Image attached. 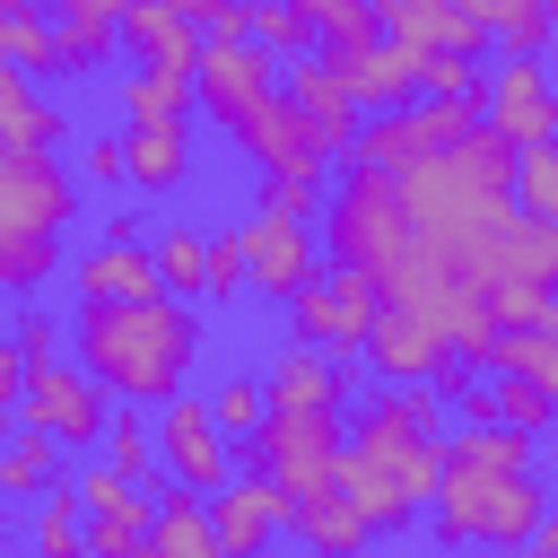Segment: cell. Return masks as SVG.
<instances>
[{"mask_svg":"<svg viewBox=\"0 0 558 558\" xmlns=\"http://www.w3.org/2000/svg\"><path fill=\"white\" fill-rule=\"evenodd\" d=\"M96 453L113 462V471H131V480H157V427L148 418H105V436H96Z\"/></svg>","mask_w":558,"mask_h":558,"instance_id":"cell-33","label":"cell"},{"mask_svg":"<svg viewBox=\"0 0 558 558\" xmlns=\"http://www.w3.org/2000/svg\"><path fill=\"white\" fill-rule=\"evenodd\" d=\"M401 201H410L418 235L462 270V253L514 209V140H497L488 122H471L462 140H445L418 166H401Z\"/></svg>","mask_w":558,"mask_h":558,"instance_id":"cell-3","label":"cell"},{"mask_svg":"<svg viewBox=\"0 0 558 558\" xmlns=\"http://www.w3.org/2000/svg\"><path fill=\"white\" fill-rule=\"evenodd\" d=\"M340 410H270L253 436H244V453L288 488V497H314V488H331V471H340Z\"/></svg>","mask_w":558,"mask_h":558,"instance_id":"cell-9","label":"cell"},{"mask_svg":"<svg viewBox=\"0 0 558 558\" xmlns=\"http://www.w3.org/2000/svg\"><path fill=\"white\" fill-rule=\"evenodd\" d=\"M296 541H314V549H366L375 523H366L340 488H314V497H296Z\"/></svg>","mask_w":558,"mask_h":558,"instance_id":"cell-30","label":"cell"},{"mask_svg":"<svg viewBox=\"0 0 558 558\" xmlns=\"http://www.w3.org/2000/svg\"><path fill=\"white\" fill-rule=\"evenodd\" d=\"M0 140H26V148H61L70 140V105L44 96V78L17 70V61H0Z\"/></svg>","mask_w":558,"mask_h":558,"instance_id":"cell-24","label":"cell"},{"mask_svg":"<svg viewBox=\"0 0 558 558\" xmlns=\"http://www.w3.org/2000/svg\"><path fill=\"white\" fill-rule=\"evenodd\" d=\"M253 44L279 52V61H296V52H314V17L296 0H253Z\"/></svg>","mask_w":558,"mask_h":558,"instance_id":"cell-34","label":"cell"},{"mask_svg":"<svg viewBox=\"0 0 558 558\" xmlns=\"http://www.w3.org/2000/svg\"><path fill=\"white\" fill-rule=\"evenodd\" d=\"M340 78H349L357 113L410 105V96H418V44H401V35H375V44L357 52V61H340Z\"/></svg>","mask_w":558,"mask_h":558,"instance_id":"cell-23","label":"cell"},{"mask_svg":"<svg viewBox=\"0 0 558 558\" xmlns=\"http://www.w3.org/2000/svg\"><path fill=\"white\" fill-rule=\"evenodd\" d=\"M375 314H384V288H375L366 270H340V262H323V270L288 296V331H296V340H314V349H340V357H357V349H366Z\"/></svg>","mask_w":558,"mask_h":558,"instance_id":"cell-10","label":"cell"},{"mask_svg":"<svg viewBox=\"0 0 558 558\" xmlns=\"http://www.w3.org/2000/svg\"><path fill=\"white\" fill-rule=\"evenodd\" d=\"M26 541L44 549V558H78L87 549V506H78V480L61 471L44 497H35V523H26Z\"/></svg>","mask_w":558,"mask_h":558,"instance_id":"cell-29","label":"cell"},{"mask_svg":"<svg viewBox=\"0 0 558 558\" xmlns=\"http://www.w3.org/2000/svg\"><path fill=\"white\" fill-rule=\"evenodd\" d=\"M70 480H78V506H87V549H96V558L148 549V514H157V488H148V480L113 471L105 453H78V462H70Z\"/></svg>","mask_w":558,"mask_h":558,"instance_id":"cell-13","label":"cell"},{"mask_svg":"<svg viewBox=\"0 0 558 558\" xmlns=\"http://www.w3.org/2000/svg\"><path fill=\"white\" fill-rule=\"evenodd\" d=\"M209 514H218V549H227V558H253V549H270L279 532H296V497H288L262 462H244L227 488H209Z\"/></svg>","mask_w":558,"mask_h":558,"instance_id":"cell-16","label":"cell"},{"mask_svg":"<svg viewBox=\"0 0 558 558\" xmlns=\"http://www.w3.org/2000/svg\"><path fill=\"white\" fill-rule=\"evenodd\" d=\"M514 201H523L532 218H558V140L514 148Z\"/></svg>","mask_w":558,"mask_h":558,"instance_id":"cell-36","label":"cell"},{"mask_svg":"<svg viewBox=\"0 0 558 558\" xmlns=\"http://www.w3.org/2000/svg\"><path fill=\"white\" fill-rule=\"evenodd\" d=\"M52 480H61V436H44V427L17 418V427L0 436V497H9V506H35Z\"/></svg>","mask_w":558,"mask_h":558,"instance_id":"cell-27","label":"cell"},{"mask_svg":"<svg viewBox=\"0 0 558 558\" xmlns=\"http://www.w3.org/2000/svg\"><path fill=\"white\" fill-rule=\"evenodd\" d=\"M148 427H157V471H166V480H183V488H201V497H209V488H227V480L244 471V462H235L244 445L218 427L209 392H192V384H183L174 401H157V418H148Z\"/></svg>","mask_w":558,"mask_h":558,"instance_id":"cell-8","label":"cell"},{"mask_svg":"<svg viewBox=\"0 0 558 558\" xmlns=\"http://www.w3.org/2000/svg\"><path fill=\"white\" fill-rule=\"evenodd\" d=\"M445 427H453V401L436 384H384L357 401L349 436H340V471L331 488L375 523V541L410 532L427 506H436V480H445Z\"/></svg>","mask_w":558,"mask_h":558,"instance_id":"cell-1","label":"cell"},{"mask_svg":"<svg viewBox=\"0 0 558 558\" xmlns=\"http://www.w3.org/2000/svg\"><path fill=\"white\" fill-rule=\"evenodd\" d=\"M166 279H157V253L140 244V227L131 235H96L87 253H70V296L78 305H105V296H157Z\"/></svg>","mask_w":558,"mask_h":558,"instance_id":"cell-19","label":"cell"},{"mask_svg":"<svg viewBox=\"0 0 558 558\" xmlns=\"http://www.w3.org/2000/svg\"><path fill=\"white\" fill-rule=\"evenodd\" d=\"M262 384H270V410H349V392H357L349 357H340V349H314V340H296V331H288V349L262 366Z\"/></svg>","mask_w":558,"mask_h":558,"instance_id":"cell-18","label":"cell"},{"mask_svg":"<svg viewBox=\"0 0 558 558\" xmlns=\"http://www.w3.org/2000/svg\"><path fill=\"white\" fill-rule=\"evenodd\" d=\"M480 17H488V35L506 52H541L549 44V0H480Z\"/></svg>","mask_w":558,"mask_h":558,"instance_id":"cell-35","label":"cell"},{"mask_svg":"<svg viewBox=\"0 0 558 558\" xmlns=\"http://www.w3.org/2000/svg\"><path fill=\"white\" fill-rule=\"evenodd\" d=\"M462 279L471 288H497V279H523V288H558V218H532L523 201L462 253Z\"/></svg>","mask_w":558,"mask_h":558,"instance_id":"cell-14","label":"cell"},{"mask_svg":"<svg viewBox=\"0 0 558 558\" xmlns=\"http://www.w3.org/2000/svg\"><path fill=\"white\" fill-rule=\"evenodd\" d=\"M87 9H105V17H122V9H131V0H87Z\"/></svg>","mask_w":558,"mask_h":558,"instance_id":"cell-47","label":"cell"},{"mask_svg":"<svg viewBox=\"0 0 558 558\" xmlns=\"http://www.w3.org/2000/svg\"><path fill=\"white\" fill-rule=\"evenodd\" d=\"M113 113L122 122H174V113H192V70H166V61L113 70Z\"/></svg>","mask_w":558,"mask_h":558,"instance_id":"cell-26","label":"cell"},{"mask_svg":"<svg viewBox=\"0 0 558 558\" xmlns=\"http://www.w3.org/2000/svg\"><path fill=\"white\" fill-rule=\"evenodd\" d=\"M366 375H384V384H436L462 349H453V331L436 323V314H418V305H392L384 296V314H375V331H366Z\"/></svg>","mask_w":558,"mask_h":558,"instance_id":"cell-15","label":"cell"},{"mask_svg":"<svg viewBox=\"0 0 558 558\" xmlns=\"http://www.w3.org/2000/svg\"><path fill=\"white\" fill-rule=\"evenodd\" d=\"M541 52H549V70H558V17H549V44H541Z\"/></svg>","mask_w":558,"mask_h":558,"instance_id":"cell-48","label":"cell"},{"mask_svg":"<svg viewBox=\"0 0 558 558\" xmlns=\"http://www.w3.org/2000/svg\"><path fill=\"white\" fill-rule=\"evenodd\" d=\"M235 148H244V166H253L262 183H323V174L340 166V157L323 148V131L305 122V105H296L288 87H279V96H270V105H262V113H253L244 131H235Z\"/></svg>","mask_w":558,"mask_h":558,"instance_id":"cell-12","label":"cell"},{"mask_svg":"<svg viewBox=\"0 0 558 558\" xmlns=\"http://www.w3.org/2000/svg\"><path fill=\"white\" fill-rule=\"evenodd\" d=\"M70 166H78V183H87V192H131V166H122V131H78Z\"/></svg>","mask_w":558,"mask_h":558,"instance_id":"cell-37","label":"cell"},{"mask_svg":"<svg viewBox=\"0 0 558 558\" xmlns=\"http://www.w3.org/2000/svg\"><path fill=\"white\" fill-rule=\"evenodd\" d=\"M541 471L558 480V418H549V436H541Z\"/></svg>","mask_w":558,"mask_h":558,"instance_id":"cell-45","label":"cell"},{"mask_svg":"<svg viewBox=\"0 0 558 558\" xmlns=\"http://www.w3.org/2000/svg\"><path fill=\"white\" fill-rule=\"evenodd\" d=\"M78 218V166H61V148H26L0 140V296H44V279H61V235Z\"/></svg>","mask_w":558,"mask_h":558,"instance_id":"cell-4","label":"cell"},{"mask_svg":"<svg viewBox=\"0 0 558 558\" xmlns=\"http://www.w3.org/2000/svg\"><path fill=\"white\" fill-rule=\"evenodd\" d=\"M9 340H17V349H26V357H52V349H61V314H52V305H35V296H26V314H17V331H9Z\"/></svg>","mask_w":558,"mask_h":558,"instance_id":"cell-41","label":"cell"},{"mask_svg":"<svg viewBox=\"0 0 558 558\" xmlns=\"http://www.w3.org/2000/svg\"><path fill=\"white\" fill-rule=\"evenodd\" d=\"M148 253H157V279H166L174 296L209 305V227H192V218H166V227L148 235Z\"/></svg>","mask_w":558,"mask_h":558,"instance_id":"cell-28","label":"cell"},{"mask_svg":"<svg viewBox=\"0 0 558 558\" xmlns=\"http://www.w3.org/2000/svg\"><path fill=\"white\" fill-rule=\"evenodd\" d=\"M235 235H244V279H253V296H262V305H288V296L323 270V227H314L305 209L253 201V209L235 218Z\"/></svg>","mask_w":558,"mask_h":558,"instance_id":"cell-7","label":"cell"},{"mask_svg":"<svg viewBox=\"0 0 558 558\" xmlns=\"http://www.w3.org/2000/svg\"><path fill=\"white\" fill-rule=\"evenodd\" d=\"M122 52V17L87 9V0H52V78H96Z\"/></svg>","mask_w":558,"mask_h":558,"instance_id":"cell-21","label":"cell"},{"mask_svg":"<svg viewBox=\"0 0 558 558\" xmlns=\"http://www.w3.org/2000/svg\"><path fill=\"white\" fill-rule=\"evenodd\" d=\"M148 549L157 558H218V514L201 488H157V514H148Z\"/></svg>","mask_w":558,"mask_h":558,"instance_id":"cell-25","label":"cell"},{"mask_svg":"<svg viewBox=\"0 0 558 558\" xmlns=\"http://www.w3.org/2000/svg\"><path fill=\"white\" fill-rule=\"evenodd\" d=\"M523 549H541V558H558V497H549V514L532 523V541H523Z\"/></svg>","mask_w":558,"mask_h":558,"instance_id":"cell-44","label":"cell"},{"mask_svg":"<svg viewBox=\"0 0 558 558\" xmlns=\"http://www.w3.org/2000/svg\"><path fill=\"white\" fill-rule=\"evenodd\" d=\"M549 17H558V0H549Z\"/></svg>","mask_w":558,"mask_h":558,"instance_id":"cell-49","label":"cell"},{"mask_svg":"<svg viewBox=\"0 0 558 558\" xmlns=\"http://www.w3.org/2000/svg\"><path fill=\"white\" fill-rule=\"evenodd\" d=\"M17 418L26 427H44V436H61V453L78 462V453H96V436H105V418H113V392L78 366V357H26V401H17Z\"/></svg>","mask_w":558,"mask_h":558,"instance_id":"cell-5","label":"cell"},{"mask_svg":"<svg viewBox=\"0 0 558 558\" xmlns=\"http://www.w3.org/2000/svg\"><path fill=\"white\" fill-rule=\"evenodd\" d=\"M279 96V52H262L253 35H227V44H201V70H192V113L235 140L262 105Z\"/></svg>","mask_w":558,"mask_h":558,"instance_id":"cell-6","label":"cell"},{"mask_svg":"<svg viewBox=\"0 0 558 558\" xmlns=\"http://www.w3.org/2000/svg\"><path fill=\"white\" fill-rule=\"evenodd\" d=\"M418 96H480V52H418Z\"/></svg>","mask_w":558,"mask_h":558,"instance_id":"cell-39","label":"cell"},{"mask_svg":"<svg viewBox=\"0 0 558 558\" xmlns=\"http://www.w3.org/2000/svg\"><path fill=\"white\" fill-rule=\"evenodd\" d=\"M480 122L514 148L558 140V70L549 52H506L497 70H480Z\"/></svg>","mask_w":558,"mask_h":558,"instance_id":"cell-11","label":"cell"},{"mask_svg":"<svg viewBox=\"0 0 558 558\" xmlns=\"http://www.w3.org/2000/svg\"><path fill=\"white\" fill-rule=\"evenodd\" d=\"M235 296H253V279H244V235H235V227H209V314H227Z\"/></svg>","mask_w":558,"mask_h":558,"instance_id":"cell-38","label":"cell"},{"mask_svg":"<svg viewBox=\"0 0 558 558\" xmlns=\"http://www.w3.org/2000/svg\"><path fill=\"white\" fill-rule=\"evenodd\" d=\"M122 166H131V192L140 201H174L201 174V140H192L183 113L174 122H122Z\"/></svg>","mask_w":558,"mask_h":558,"instance_id":"cell-17","label":"cell"},{"mask_svg":"<svg viewBox=\"0 0 558 558\" xmlns=\"http://www.w3.org/2000/svg\"><path fill=\"white\" fill-rule=\"evenodd\" d=\"M262 201H279V209H323V183H262Z\"/></svg>","mask_w":558,"mask_h":558,"instance_id":"cell-43","label":"cell"},{"mask_svg":"<svg viewBox=\"0 0 558 558\" xmlns=\"http://www.w3.org/2000/svg\"><path fill=\"white\" fill-rule=\"evenodd\" d=\"M209 410H218V427L244 445V436L270 418V384H262V366H235V375H218V384H209Z\"/></svg>","mask_w":558,"mask_h":558,"instance_id":"cell-32","label":"cell"},{"mask_svg":"<svg viewBox=\"0 0 558 558\" xmlns=\"http://www.w3.org/2000/svg\"><path fill=\"white\" fill-rule=\"evenodd\" d=\"M174 9H183V17H209V9H218V0H174Z\"/></svg>","mask_w":558,"mask_h":558,"instance_id":"cell-46","label":"cell"},{"mask_svg":"<svg viewBox=\"0 0 558 558\" xmlns=\"http://www.w3.org/2000/svg\"><path fill=\"white\" fill-rule=\"evenodd\" d=\"M17 401H26V349L0 331V436L17 427Z\"/></svg>","mask_w":558,"mask_h":558,"instance_id":"cell-42","label":"cell"},{"mask_svg":"<svg viewBox=\"0 0 558 558\" xmlns=\"http://www.w3.org/2000/svg\"><path fill=\"white\" fill-rule=\"evenodd\" d=\"M279 87L305 105V122L323 131V148L349 157V140H357V96H349L340 61H331V52H296V61H279Z\"/></svg>","mask_w":558,"mask_h":558,"instance_id":"cell-20","label":"cell"},{"mask_svg":"<svg viewBox=\"0 0 558 558\" xmlns=\"http://www.w3.org/2000/svg\"><path fill=\"white\" fill-rule=\"evenodd\" d=\"M201 314L209 305H192V296H174V288H157V296H105V305H78L70 296V349H78V366L122 401V410H157V401H174L183 384H192V366H201Z\"/></svg>","mask_w":558,"mask_h":558,"instance_id":"cell-2","label":"cell"},{"mask_svg":"<svg viewBox=\"0 0 558 558\" xmlns=\"http://www.w3.org/2000/svg\"><path fill=\"white\" fill-rule=\"evenodd\" d=\"M0 61L52 78V0H0Z\"/></svg>","mask_w":558,"mask_h":558,"instance_id":"cell-31","label":"cell"},{"mask_svg":"<svg viewBox=\"0 0 558 558\" xmlns=\"http://www.w3.org/2000/svg\"><path fill=\"white\" fill-rule=\"evenodd\" d=\"M122 52L166 61V70H201V17H183L174 0H131L122 9Z\"/></svg>","mask_w":558,"mask_h":558,"instance_id":"cell-22","label":"cell"},{"mask_svg":"<svg viewBox=\"0 0 558 558\" xmlns=\"http://www.w3.org/2000/svg\"><path fill=\"white\" fill-rule=\"evenodd\" d=\"M480 296H488L497 331H523V323H541V305H549V288H523V279H497V288H480Z\"/></svg>","mask_w":558,"mask_h":558,"instance_id":"cell-40","label":"cell"}]
</instances>
